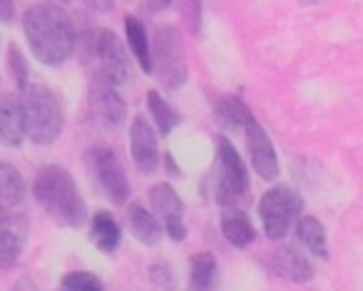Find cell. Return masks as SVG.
Listing matches in <instances>:
<instances>
[{
    "label": "cell",
    "instance_id": "obj_1",
    "mask_svg": "<svg viewBox=\"0 0 363 291\" xmlns=\"http://www.w3.org/2000/svg\"><path fill=\"white\" fill-rule=\"evenodd\" d=\"M23 33L30 53L45 65H62L77 45V31L70 13L57 3H35L23 16Z\"/></svg>",
    "mask_w": 363,
    "mask_h": 291
},
{
    "label": "cell",
    "instance_id": "obj_2",
    "mask_svg": "<svg viewBox=\"0 0 363 291\" xmlns=\"http://www.w3.org/2000/svg\"><path fill=\"white\" fill-rule=\"evenodd\" d=\"M33 197L40 204V209L48 216L62 226L70 229H82L87 219V204L82 199L77 182L65 167L60 165H48L38 172L35 182H33Z\"/></svg>",
    "mask_w": 363,
    "mask_h": 291
},
{
    "label": "cell",
    "instance_id": "obj_3",
    "mask_svg": "<svg viewBox=\"0 0 363 291\" xmlns=\"http://www.w3.org/2000/svg\"><path fill=\"white\" fill-rule=\"evenodd\" d=\"M26 137L35 145H52L62 132V107L50 87L28 85L21 92Z\"/></svg>",
    "mask_w": 363,
    "mask_h": 291
},
{
    "label": "cell",
    "instance_id": "obj_4",
    "mask_svg": "<svg viewBox=\"0 0 363 291\" xmlns=\"http://www.w3.org/2000/svg\"><path fill=\"white\" fill-rule=\"evenodd\" d=\"M152 72L157 75L164 90H179L187 82V57H184V43L182 33L174 26L157 28L155 40L150 45Z\"/></svg>",
    "mask_w": 363,
    "mask_h": 291
},
{
    "label": "cell",
    "instance_id": "obj_5",
    "mask_svg": "<svg viewBox=\"0 0 363 291\" xmlns=\"http://www.w3.org/2000/svg\"><path fill=\"white\" fill-rule=\"evenodd\" d=\"M214 190L222 207H239L249 202V172L239 157L237 147L219 137L217 142V167H214Z\"/></svg>",
    "mask_w": 363,
    "mask_h": 291
},
{
    "label": "cell",
    "instance_id": "obj_6",
    "mask_svg": "<svg viewBox=\"0 0 363 291\" xmlns=\"http://www.w3.org/2000/svg\"><path fill=\"white\" fill-rule=\"evenodd\" d=\"M303 212V197L294 187L279 185L269 190L259 202V219H262L264 234L272 241H281L291 231Z\"/></svg>",
    "mask_w": 363,
    "mask_h": 291
},
{
    "label": "cell",
    "instance_id": "obj_7",
    "mask_svg": "<svg viewBox=\"0 0 363 291\" xmlns=\"http://www.w3.org/2000/svg\"><path fill=\"white\" fill-rule=\"evenodd\" d=\"M87 167H90L92 177L97 180L100 190L110 197L112 204L122 207L130 199V180H127V172L110 147H92V150L87 152Z\"/></svg>",
    "mask_w": 363,
    "mask_h": 291
},
{
    "label": "cell",
    "instance_id": "obj_8",
    "mask_svg": "<svg viewBox=\"0 0 363 291\" xmlns=\"http://www.w3.org/2000/svg\"><path fill=\"white\" fill-rule=\"evenodd\" d=\"M87 102H90L92 117H95V122L102 130H110V132L122 130L127 117V102L122 100V95L117 92V87L112 82H107L100 75H92Z\"/></svg>",
    "mask_w": 363,
    "mask_h": 291
},
{
    "label": "cell",
    "instance_id": "obj_9",
    "mask_svg": "<svg viewBox=\"0 0 363 291\" xmlns=\"http://www.w3.org/2000/svg\"><path fill=\"white\" fill-rule=\"evenodd\" d=\"M92 55H95L97 65H100L95 75L105 77L115 87L125 85L130 80V57H127L122 40L112 31H97Z\"/></svg>",
    "mask_w": 363,
    "mask_h": 291
},
{
    "label": "cell",
    "instance_id": "obj_10",
    "mask_svg": "<svg viewBox=\"0 0 363 291\" xmlns=\"http://www.w3.org/2000/svg\"><path fill=\"white\" fill-rule=\"evenodd\" d=\"M150 204L157 214L162 216L164 226L162 229L172 236L174 241L187 239V229H184V202L174 192V187L167 182H157L150 190Z\"/></svg>",
    "mask_w": 363,
    "mask_h": 291
},
{
    "label": "cell",
    "instance_id": "obj_11",
    "mask_svg": "<svg viewBox=\"0 0 363 291\" xmlns=\"http://www.w3.org/2000/svg\"><path fill=\"white\" fill-rule=\"evenodd\" d=\"M244 135H247V147L249 157H252V167L262 180L274 182L279 177V157L274 150L272 137L267 135L262 125L257 120H252L244 127Z\"/></svg>",
    "mask_w": 363,
    "mask_h": 291
},
{
    "label": "cell",
    "instance_id": "obj_12",
    "mask_svg": "<svg viewBox=\"0 0 363 291\" xmlns=\"http://www.w3.org/2000/svg\"><path fill=\"white\" fill-rule=\"evenodd\" d=\"M130 150L135 167L142 175H152L160 165V147H157V135L150 127V122L142 115H137L130 125Z\"/></svg>",
    "mask_w": 363,
    "mask_h": 291
},
{
    "label": "cell",
    "instance_id": "obj_13",
    "mask_svg": "<svg viewBox=\"0 0 363 291\" xmlns=\"http://www.w3.org/2000/svg\"><path fill=\"white\" fill-rule=\"evenodd\" d=\"M28 241V219L23 214H8L0 219V269H13Z\"/></svg>",
    "mask_w": 363,
    "mask_h": 291
},
{
    "label": "cell",
    "instance_id": "obj_14",
    "mask_svg": "<svg viewBox=\"0 0 363 291\" xmlns=\"http://www.w3.org/2000/svg\"><path fill=\"white\" fill-rule=\"evenodd\" d=\"M26 140V120H23L21 95L0 92V145L21 147Z\"/></svg>",
    "mask_w": 363,
    "mask_h": 291
},
{
    "label": "cell",
    "instance_id": "obj_15",
    "mask_svg": "<svg viewBox=\"0 0 363 291\" xmlns=\"http://www.w3.org/2000/svg\"><path fill=\"white\" fill-rule=\"evenodd\" d=\"M272 269L277 271L281 279L294 281V284H306L313 279V264L308 261L306 254H301L294 246H279L272 254Z\"/></svg>",
    "mask_w": 363,
    "mask_h": 291
},
{
    "label": "cell",
    "instance_id": "obj_16",
    "mask_svg": "<svg viewBox=\"0 0 363 291\" xmlns=\"http://www.w3.org/2000/svg\"><path fill=\"white\" fill-rule=\"evenodd\" d=\"M219 226H222L224 239L232 246H237V249H247V246L257 239V229H254L252 219H249L247 212L239 209V207H224Z\"/></svg>",
    "mask_w": 363,
    "mask_h": 291
},
{
    "label": "cell",
    "instance_id": "obj_17",
    "mask_svg": "<svg viewBox=\"0 0 363 291\" xmlns=\"http://www.w3.org/2000/svg\"><path fill=\"white\" fill-rule=\"evenodd\" d=\"M23 197H26V182H23L21 172L11 162H0V219L21 207Z\"/></svg>",
    "mask_w": 363,
    "mask_h": 291
},
{
    "label": "cell",
    "instance_id": "obj_18",
    "mask_svg": "<svg viewBox=\"0 0 363 291\" xmlns=\"http://www.w3.org/2000/svg\"><path fill=\"white\" fill-rule=\"evenodd\" d=\"M127 219H130V229L137 241H142L145 246L160 244L164 229H162L160 219H157L152 212H147L140 202H132V204L127 207Z\"/></svg>",
    "mask_w": 363,
    "mask_h": 291
},
{
    "label": "cell",
    "instance_id": "obj_19",
    "mask_svg": "<svg viewBox=\"0 0 363 291\" xmlns=\"http://www.w3.org/2000/svg\"><path fill=\"white\" fill-rule=\"evenodd\" d=\"M214 117H217L222 130H244V127L254 120L247 102L237 95L219 97V100L214 102Z\"/></svg>",
    "mask_w": 363,
    "mask_h": 291
},
{
    "label": "cell",
    "instance_id": "obj_20",
    "mask_svg": "<svg viewBox=\"0 0 363 291\" xmlns=\"http://www.w3.org/2000/svg\"><path fill=\"white\" fill-rule=\"evenodd\" d=\"M120 236H122V231L110 212H95V214H92L90 239L97 249L105 251V254H112V251L120 246Z\"/></svg>",
    "mask_w": 363,
    "mask_h": 291
},
{
    "label": "cell",
    "instance_id": "obj_21",
    "mask_svg": "<svg viewBox=\"0 0 363 291\" xmlns=\"http://www.w3.org/2000/svg\"><path fill=\"white\" fill-rule=\"evenodd\" d=\"M125 35H127V45H130V53L135 55V60L140 62V67L152 75V57H150V38H147L145 23L135 16L125 18Z\"/></svg>",
    "mask_w": 363,
    "mask_h": 291
},
{
    "label": "cell",
    "instance_id": "obj_22",
    "mask_svg": "<svg viewBox=\"0 0 363 291\" xmlns=\"http://www.w3.org/2000/svg\"><path fill=\"white\" fill-rule=\"evenodd\" d=\"M296 231H298V239H301V244L306 246L313 256H321V259H326V256H328L326 229H323V224L316 219V216H298Z\"/></svg>",
    "mask_w": 363,
    "mask_h": 291
},
{
    "label": "cell",
    "instance_id": "obj_23",
    "mask_svg": "<svg viewBox=\"0 0 363 291\" xmlns=\"http://www.w3.org/2000/svg\"><path fill=\"white\" fill-rule=\"evenodd\" d=\"M214 276H217V259L209 251H199L192 256V264H189V284L194 291H209L214 284Z\"/></svg>",
    "mask_w": 363,
    "mask_h": 291
},
{
    "label": "cell",
    "instance_id": "obj_24",
    "mask_svg": "<svg viewBox=\"0 0 363 291\" xmlns=\"http://www.w3.org/2000/svg\"><path fill=\"white\" fill-rule=\"evenodd\" d=\"M147 105H150V112L157 122V130H160L162 135H169V132L182 122L179 112H177L157 90H150V95H147Z\"/></svg>",
    "mask_w": 363,
    "mask_h": 291
},
{
    "label": "cell",
    "instance_id": "obj_25",
    "mask_svg": "<svg viewBox=\"0 0 363 291\" xmlns=\"http://www.w3.org/2000/svg\"><path fill=\"white\" fill-rule=\"evenodd\" d=\"M60 291H105V286L90 271H70L62 276Z\"/></svg>",
    "mask_w": 363,
    "mask_h": 291
},
{
    "label": "cell",
    "instance_id": "obj_26",
    "mask_svg": "<svg viewBox=\"0 0 363 291\" xmlns=\"http://www.w3.org/2000/svg\"><path fill=\"white\" fill-rule=\"evenodd\" d=\"M8 70H11V75H13V80H16V85H18V90H26L30 82H28V62H26V55L21 53V48L16 45V43H11L8 45Z\"/></svg>",
    "mask_w": 363,
    "mask_h": 291
},
{
    "label": "cell",
    "instance_id": "obj_27",
    "mask_svg": "<svg viewBox=\"0 0 363 291\" xmlns=\"http://www.w3.org/2000/svg\"><path fill=\"white\" fill-rule=\"evenodd\" d=\"M182 18L192 35L199 33V21H202V0H182Z\"/></svg>",
    "mask_w": 363,
    "mask_h": 291
},
{
    "label": "cell",
    "instance_id": "obj_28",
    "mask_svg": "<svg viewBox=\"0 0 363 291\" xmlns=\"http://www.w3.org/2000/svg\"><path fill=\"white\" fill-rule=\"evenodd\" d=\"M152 281H155L157 286H172V271L167 264H155L150 271Z\"/></svg>",
    "mask_w": 363,
    "mask_h": 291
},
{
    "label": "cell",
    "instance_id": "obj_29",
    "mask_svg": "<svg viewBox=\"0 0 363 291\" xmlns=\"http://www.w3.org/2000/svg\"><path fill=\"white\" fill-rule=\"evenodd\" d=\"M13 18H16V3L13 0H0V21L13 23Z\"/></svg>",
    "mask_w": 363,
    "mask_h": 291
},
{
    "label": "cell",
    "instance_id": "obj_30",
    "mask_svg": "<svg viewBox=\"0 0 363 291\" xmlns=\"http://www.w3.org/2000/svg\"><path fill=\"white\" fill-rule=\"evenodd\" d=\"M85 3L92 8V11H97V13H107V11H112V0H85Z\"/></svg>",
    "mask_w": 363,
    "mask_h": 291
},
{
    "label": "cell",
    "instance_id": "obj_31",
    "mask_svg": "<svg viewBox=\"0 0 363 291\" xmlns=\"http://www.w3.org/2000/svg\"><path fill=\"white\" fill-rule=\"evenodd\" d=\"M169 6H172V0H147V8H150L152 13H160Z\"/></svg>",
    "mask_w": 363,
    "mask_h": 291
},
{
    "label": "cell",
    "instance_id": "obj_32",
    "mask_svg": "<svg viewBox=\"0 0 363 291\" xmlns=\"http://www.w3.org/2000/svg\"><path fill=\"white\" fill-rule=\"evenodd\" d=\"M13 291H35V289H33V284H30V281H21V284H18Z\"/></svg>",
    "mask_w": 363,
    "mask_h": 291
}]
</instances>
